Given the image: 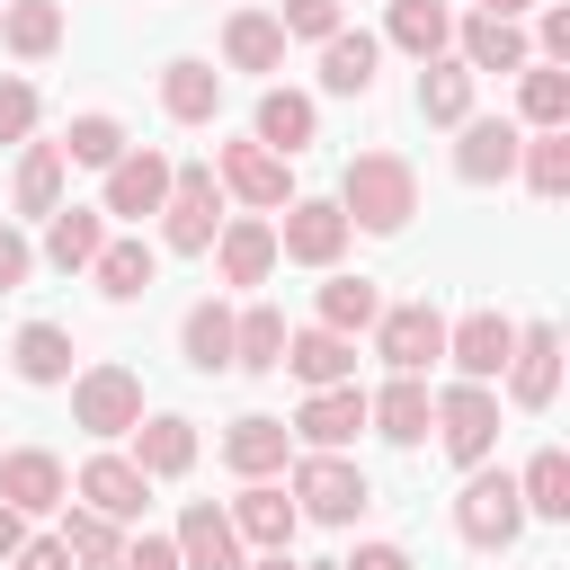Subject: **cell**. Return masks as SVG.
I'll use <instances>...</instances> for the list:
<instances>
[{
  "label": "cell",
  "instance_id": "14",
  "mask_svg": "<svg viewBox=\"0 0 570 570\" xmlns=\"http://www.w3.org/2000/svg\"><path fill=\"white\" fill-rule=\"evenodd\" d=\"M508 401L517 410H552V392H561V330L552 321H517V356H508Z\"/></svg>",
  "mask_w": 570,
  "mask_h": 570
},
{
  "label": "cell",
  "instance_id": "25",
  "mask_svg": "<svg viewBox=\"0 0 570 570\" xmlns=\"http://www.w3.org/2000/svg\"><path fill=\"white\" fill-rule=\"evenodd\" d=\"M160 107H169L178 125H214V116H223V71H214L205 53L160 62Z\"/></svg>",
  "mask_w": 570,
  "mask_h": 570
},
{
  "label": "cell",
  "instance_id": "30",
  "mask_svg": "<svg viewBox=\"0 0 570 570\" xmlns=\"http://www.w3.org/2000/svg\"><path fill=\"white\" fill-rule=\"evenodd\" d=\"M223 62H232V71H285V27H276V9H232V18H223Z\"/></svg>",
  "mask_w": 570,
  "mask_h": 570
},
{
  "label": "cell",
  "instance_id": "28",
  "mask_svg": "<svg viewBox=\"0 0 570 570\" xmlns=\"http://www.w3.org/2000/svg\"><path fill=\"white\" fill-rule=\"evenodd\" d=\"M223 517H232V534H240V543H258V552H285V543H294V525H303V517H294V499H285L276 481H249Z\"/></svg>",
  "mask_w": 570,
  "mask_h": 570
},
{
  "label": "cell",
  "instance_id": "36",
  "mask_svg": "<svg viewBox=\"0 0 570 570\" xmlns=\"http://www.w3.org/2000/svg\"><path fill=\"white\" fill-rule=\"evenodd\" d=\"M472 89H481V80H472L454 53L419 62V116H428V125H463V116H472Z\"/></svg>",
  "mask_w": 570,
  "mask_h": 570
},
{
  "label": "cell",
  "instance_id": "31",
  "mask_svg": "<svg viewBox=\"0 0 570 570\" xmlns=\"http://www.w3.org/2000/svg\"><path fill=\"white\" fill-rule=\"evenodd\" d=\"M374 62H383V36L338 27V36L321 45V89H330V98H365V89H374Z\"/></svg>",
  "mask_w": 570,
  "mask_h": 570
},
{
  "label": "cell",
  "instance_id": "43",
  "mask_svg": "<svg viewBox=\"0 0 570 570\" xmlns=\"http://www.w3.org/2000/svg\"><path fill=\"white\" fill-rule=\"evenodd\" d=\"M9 196H18V214H53V205H62V151H53V142H27Z\"/></svg>",
  "mask_w": 570,
  "mask_h": 570
},
{
  "label": "cell",
  "instance_id": "52",
  "mask_svg": "<svg viewBox=\"0 0 570 570\" xmlns=\"http://www.w3.org/2000/svg\"><path fill=\"white\" fill-rule=\"evenodd\" d=\"M472 9H481V18H517V27H525V9H534V0H472Z\"/></svg>",
  "mask_w": 570,
  "mask_h": 570
},
{
  "label": "cell",
  "instance_id": "10",
  "mask_svg": "<svg viewBox=\"0 0 570 570\" xmlns=\"http://www.w3.org/2000/svg\"><path fill=\"white\" fill-rule=\"evenodd\" d=\"M347 214L330 205V196H294L285 205V223H276V258H294V267H338L347 258Z\"/></svg>",
  "mask_w": 570,
  "mask_h": 570
},
{
  "label": "cell",
  "instance_id": "3",
  "mask_svg": "<svg viewBox=\"0 0 570 570\" xmlns=\"http://www.w3.org/2000/svg\"><path fill=\"white\" fill-rule=\"evenodd\" d=\"M285 499H294V517H312V525H356V517L374 508V481H365L347 454H303L294 481H285Z\"/></svg>",
  "mask_w": 570,
  "mask_h": 570
},
{
  "label": "cell",
  "instance_id": "44",
  "mask_svg": "<svg viewBox=\"0 0 570 570\" xmlns=\"http://www.w3.org/2000/svg\"><path fill=\"white\" fill-rule=\"evenodd\" d=\"M276 27H285V45H294V36H303V45H330L347 18H338V0H285V9H276Z\"/></svg>",
  "mask_w": 570,
  "mask_h": 570
},
{
  "label": "cell",
  "instance_id": "53",
  "mask_svg": "<svg viewBox=\"0 0 570 570\" xmlns=\"http://www.w3.org/2000/svg\"><path fill=\"white\" fill-rule=\"evenodd\" d=\"M240 570H294V561H285V552H258V561H240Z\"/></svg>",
  "mask_w": 570,
  "mask_h": 570
},
{
  "label": "cell",
  "instance_id": "26",
  "mask_svg": "<svg viewBox=\"0 0 570 570\" xmlns=\"http://www.w3.org/2000/svg\"><path fill=\"white\" fill-rule=\"evenodd\" d=\"M98 249H107V214H98V205H53V214H45V267L89 276Z\"/></svg>",
  "mask_w": 570,
  "mask_h": 570
},
{
  "label": "cell",
  "instance_id": "23",
  "mask_svg": "<svg viewBox=\"0 0 570 570\" xmlns=\"http://www.w3.org/2000/svg\"><path fill=\"white\" fill-rule=\"evenodd\" d=\"M169 543H178V570H240V534H232V517L214 499H187Z\"/></svg>",
  "mask_w": 570,
  "mask_h": 570
},
{
  "label": "cell",
  "instance_id": "46",
  "mask_svg": "<svg viewBox=\"0 0 570 570\" xmlns=\"http://www.w3.org/2000/svg\"><path fill=\"white\" fill-rule=\"evenodd\" d=\"M36 134V89L18 71H0V142H27Z\"/></svg>",
  "mask_w": 570,
  "mask_h": 570
},
{
  "label": "cell",
  "instance_id": "12",
  "mask_svg": "<svg viewBox=\"0 0 570 570\" xmlns=\"http://www.w3.org/2000/svg\"><path fill=\"white\" fill-rule=\"evenodd\" d=\"M71 499H80L89 517H107V525H142V508H151V481L134 472V454H89V463L71 472Z\"/></svg>",
  "mask_w": 570,
  "mask_h": 570
},
{
  "label": "cell",
  "instance_id": "54",
  "mask_svg": "<svg viewBox=\"0 0 570 570\" xmlns=\"http://www.w3.org/2000/svg\"><path fill=\"white\" fill-rule=\"evenodd\" d=\"M312 570H338V561H312Z\"/></svg>",
  "mask_w": 570,
  "mask_h": 570
},
{
  "label": "cell",
  "instance_id": "49",
  "mask_svg": "<svg viewBox=\"0 0 570 570\" xmlns=\"http://www.w3.org/2000/svg\"><path fill=\"white\" fill-rule=\"evenodd\" d=\"M9 570H71V552H62V534H27L9 552Z\"/></svg>",
  "mask_w": 570,
  "mask_h": 570
},
{
  "label": "cell",
  "instance_id": "4",
  "mask_svg": "<svg viewBox=\"0 0 570 570\" xmlns=\"http://www.w3.org/2000/svg\"><path fill=\"white\" fill-rule=\"evenodd\" d=\"M454 534L472 543V552H508L517 534H525V499H517V472H472L463 490H454Z\"/></svg>",
  "mask_w": 570,
  "mask_h": 570
},
{
  "label": "cell",
  "instance_id": "8",
  "mask_svg": "<svg viewBox=\"0 0 570 570\" xmlns=\"http://www.w3.org/2000/svg\"><path fill=\"white\" fill-rule=\"evenodd\" d=\"M374 356H383L392 374H428V365H445V312H436V303H383V321H374Z\"/></svg>",
  "mask_w": 570,
  "mask_h": 570
},
{
  "label": "cell",
  "instance_id": "5",
  "mask_svg": "<svg viewBox=\"0 0 570 570\" xmlns=\"http://www.w3.org/2000/svg\"><path fill=\"white\" fill-rule=\"evenodd\" d=\"M214 232H223V187H214V169H205V160H187V169L169 178V205H160V249L205 258V249H214Z\"/></svg>",
  "mask_w": 570,
  "mask_h": 570
},
{
  "label": "cell",
  "instance_id": "24",
  "mask_svg": "<svg viewBox=\"0 0 570 570\" xmlns=\"http://www.w3.org/2000/svg\"><path fill=\"white\" fill-rule=\"evenodd\" d=\"M285 454H294V428H285V419H267V410H249V419H232V428H223V463H232L240 481L285 472Z\"/></svg>",
  "mask_w": 570,
  "mask_h": 570
},
{
  "label": "cell",
  "instance_id": "48",
  "mask_svg": "<svg viewBox=\"0 0 570 570\" xmlns=\"http://www.w3.org/2000/svg\"><path fill=\"white\" fill-rule=\"evenodd\" d=\"M116 570H178V543L169 534H125V561Z\"/></svg>",
  "mask_w": 570,
  "mask_h": 570
},
{
  "label": "cell",
  "instance_id": "29",
  "mask_svg": "<svg viewBox=\"0 0 570 570\" xmlns=\"http://www.w3.org/2000/svg\"><path fill=\"white\" fill-rule=\"evenodd\" d=\"M383 45H401L410 62H436V53H454V9L445 0H392Z\"/></svg>",
  "mask_w": 570,
  "mask_h": 570
},
{
  "label": "cell",
  "instance_id": "41",
  "mask_svg": "<svg viewBox=\"0 0 570 570\" xmlns=\"http://www.w3.org/2000/svg\"><path fill=\"white\" fill-rule=\"evenodd\" d=\"M62 552H71V570H116L125 561V525H107V517L62 499Z\"/></svg>",
  "mask_w": 570,
  "mask_h": 570
},
{
  "label": "cell",
  "instance_id": "16",
  "mask_svg": "<svg viewBox=\"0 0 570 570\" xmlns=\"http://www.w3.org/2000/svg\"><path fill=\"white\" fill-rule=\"evenodd\" d=\"M454 62H463L472 80H481V71H525L534 45H525L517 18H481V9H472V18H454Z\"/></svg>",
  "mask_w": 570,
  "mask_h": 570
},
{
  "label": "cell",
  "instance_id": "18",
  "mask_svg": "<svg viewBox=\"0 0 570 570\" xmlns=\"http://www.w3.org/2000/svg\"><path fill=\"white\" fill-rule=\"evenodd\" d=\"M276 374H294L303 392H330V383H356V338H338V330H285V365Z\"/></svg>",
  "mask_w": 570,
  "mask_h": 570
},
{
  "label": "cell",
  "instance_id": "19",
  "mask_svg": "<svg viewBox=\"0 0 570 570\" xmlns=\"http://www.w3.org/2000/svg\"><path fill=\"white\" fill-rule=\"evenodd\" d=\"M428 419H436L428 374H392L383 392H365V428H374L383 445H428Z\"/></svg>",
  "mask_w": 570,
  "mask_h": 570
},
{
  "label": "cell",
  "instance_id": "38",
  "mask_svg": "<svg viewBox=\"0 0 570 570\" xmlns=\"http://www.w3.org/2000/svg\"><path fill=\"white\" fill-rule=\"evenodd\" d=\"M0 45H9L18 62H45V53L62 45V9H53V0H0Z\"/></svg>",
  "mask_w": 570,
  "mask_h": 570
},
{
  "label": "cell",
  "instance_id": "42",
  "mask_svg": "<svg viewBox=\"0 0 570 570\" xmlns=\"http://www.w3.org/2000/svg\"><path fill=\"white\" fill-rule=\"evenodd\" d=\"M517 178H525L543 205H561V196H570V125H561V134H525V151H517Z\"/></svg>",
  "mask_w": 570,
  "mask_h": 570
},
{
  "label": "cell",
  "instance_id": "47",
  "mask_svg": "<svg viewBox=\"0 0 570 570\" xmlns=\"http://www.w3.org/2000/svg\"><path fill=\"white\" fill-rule=\"evenodd\" d=\"M27 276H36V240H27L18 223H0V294H18Z\"/></svg>",
  "mask_w": 570,
  "mask_h": 570
},
{
  "label": "cell",
  "instance_id": "32",
  "mask_svg": "<svg viewBox=\"0 0 570 570\" xmlns=\"http://www.w3.org/2000/svg\"><path fill=\"white\" fill-rule=\"evenodd\" d=\"M517 125L525 134H561L570 125V71L561 62H525L517 71Z\"/></svg>",
  "mask_w": 570,
  "mask_h": 570
},
{
  "label": "cell",
  "instance_id": "22",
  "mask_svg": "<svg viewBox=\"0 0 570 570\" xmlns=\"http://www.w3.org/2000/svg\"><path fill=\"white\" fill-rule=\"evenodd\" d=\"M134 472H142V481H178V472H196V419H178V410L134 419Z\"/></svg>",
  "mask_w": 570,
  "mask_h": 570
},
{
  "label": "cell",
  "instance_id": "2",
  "mask_svg": "<svg viewBox=\"0 0 570 570\" xmlns=\"http://www.w3.org/2000/svg\"><path fill=\"white\" fill-rule=\"evenodd\" d=\"M428 401H436L428 436L445 445V463L481 472V463H490V445H499V392H490V383H445V392H428Z\"/></svg>",
  "mask_w": 570,
  "mask_h": 570
},
{
  "label": "cell",
  "instance_id": "40",
  "mask_svg": "<svg viewBox=\"0 0 570 570\" xmlns=\"http://www.w3.org/2000/svg\"><path fill=\"white\" fill-rule=\"evenodd\" d=\"M517 499H525V517H570V454L534 445L525 472H517Z\"/></svg>",
  "mask_w": 570,
  "mask_h": 570
},
{
  "label": "cell",
  "instance_id": "34",
  "mask_svg": "<svg viewBox=\"0 0 570 570\" xmlns=\"http://www.w3.org/2000/svg\"><path fill=\"white\" fill-rule=\"evenodd\" d=\"M276 365H285V312L276 303L232 312V374H276Z\"/></svg>",
  "mask_w": 570,
  "mask_h": 570
},
{
  "label": "cell",
  "instance_id": "37",
  "mask_svg": "<svg viewBox=\"0 0 570 570\" xmlns=\"http://www.w3.org/2000/svg\"><path fill=\"white\" fill-rule=\"evenodd\" d=\"M53 151H62V169H116V160H125V125H116L107 107H89V116L62 125Z\"/></svg>",
  "mask_w": 570,
  "mask_h": 570
},
{
  "label": "cell",
  "instance_id": "51",
  "mask_svg": "<svg viewBox=\"0 0 570 570\" xmlns=\"http://www.w3.org/2000/svg\"><path fill=\"white\" fill-rule=\"evenodd\" d=\"M18 543H27V517H18V508H9V499H0V561H9V552H18Z\"/></svg>",
  "mask_w": 570,
  "mask_h": 570
},
{
  "label": "cell",
  "instance_id": "21",
  "mask_svg": "<svg viewBox=\"0 0 570 570\" xmlns=\"http://www.w3.org/2000/svg\"><path fill=\"white\" fill-rule=\"evenodd\" d=\"M249 142H267L276 160H294V151H312V142H321V107H312L303 89H258Z\"/></svg>",
  "mask_w": 570,
  "mask_h": 570
},
{
  "label": "cell",
  "instance_id": "35",
  "mask_svg": "<svg viewBox=\"0 0 570 570\" xmlns=\"http://www.w3.org/2000/svg\"><path fill=\"white\" fill-rule=\"evenodd\" d=\"M9 365H18V383H71V330L62 321H27L18 338H9Z\"/></svg>",
  "mask_w": 570,
  "mask_h": 570
},
{
  "label": "cell",
  "instance_id": "1",
  "mask_svg": "<svg viewBox=\"0 0 570 570\" xmlns=\"http://www.w3.org/2000/svg\"><path fill=\"white\" fill-rule=\"evenodd\" d=\"M330 205L347 214V232L392 240V232H410V214H419V169H410L401 151H356V160L338 169V196H330Z\"/></svg>",
  "mask_w": 570,
  "mask_h": 570
},
{
  "label": "cell",
  "instance_id": "50",
  "mask_svg": "<svg viewBox=\"0 0 570 570\" xmlns=\"http://www.w3.org/2000/svg\"><path fill=\"white\" fill-rule=\"evenodd\" d=\"M338 570H419V561H410L401 543H356V552H347Z\"/></svg>",
  "mask_w": 570,
  "mask_h": 570
},
{
  "label": "cell",
  "instance_id": "7",
  "mask_svg": "<svg viewBox=\"0 0 570 570\" xmlns=\"http://www.w3.org/2000/svg\"><path fill=\"white\" fill-rule=\"evenodd\" d=\"M214 187L240 196L249 214H285L294 205V160H276L267 142H223L214 151Z\"/></svg>",
  "mask_w": 570,
  "mask_h": 570
},
{
  "label": "cell",
  "instance_id": "13",
  "mask_svg": "<svg viewBox=\"0 0 570 570\" xmlns=\"http://www.w3.org/2000/svg\"><path fill=\"white\" fill-rule=\"evenodd\" d=\"M169 178H178V160H169V151H151V142H125V160L107 169V196H98V214H125V223H142V214H160V205H169Z\"/></svg>",
  "mask_w": 570,
  "mask_h": 570
},
{
  "label": "cell",
  "instance_id": "15",
  "mask_svg": "<svg viewBox=\"0 0 570 570\" xmlns=\"http://www.w3.org/2000/svg\"><path fill=\"white\" fill-rule=\"evenodd\" d=\"M356 428H365V383L303 392V410H294V436H303L312 454H347V445H356Z\"/></svg>",
  "mask_w": 570,
  "mask_h": 570
},
{
  "label": "cell",
  "instance_id": "33",
  "mask_svg": "<svg viewBox=\"0 0 570 570\" xmlns=\"http://www.w3.org/2000/svg\"><path fill=\"white\" fill-rule=\"evenodd\" d=\"M178 347H187V365L196 374H232V303H187L178 312Z\"/></svg>",
  "mask_w": 570,
  "mask_h": 570
},
{
  "label": "cell",
  "instance_id": "27",
  "mask_svg": "<svg viewBox=\"0 0 570 570\" xmlns=\"http://www.w3.org/2000/svg\"><path fill=\"white\" fill-rule=\"evenodd\" d=\"M89 276H98V294H107V303H142V294H151V276H160V249H151L142 232H125V240L107 232V249L89 258Z\"/></svg>",
  "mask_w": 570,
  "mask_h": 570
},
{
  "label": "cell",
  "instance_id": "39",
  "mask_svg": "<svg viewBox=\"0 0 570 570\" xmlns=\"http://www.w3.org/2000/svg\"><path fill=\"white\" fill-rule=\"evenodd\" d=\"M374 321H383V285H374V276H330V285H321V330L356 338V330H374Z\"/></svg>",
  "mask_w": 570,
  "mask_h": 570
},
{
  "label": "cell",
  "instance_id": "9",
  "mask_svg": "<svg viewBox=\"0 0 570 570\" xmlns=\"http://www.w3.org/2000/svg\"><path fill=\"white\" fill-rule=\"evenodd\" d=\"M517 151H525V125H517V116H463V125H454V178H463V187L517 178Z\"/></svg>",
  "mask_w": 570,
  "mask_h": 570
},
{
  "label": "cell",
  "instance_id": "11",
  "mask_svg": "<svg viewBox=\"0 0 570 570\" xmlns=\"http://www.w3.org/2000/svg\"><path fill=\"white\" fill-rule=\"evenodd\" d=\"M508 356H517V321H508V312H463V321H445V365H454V383H499Z\"/></svg>",
  "mask_w": 570,
  "mask_h": 570
},
{
  "label": "cell",
  "instance_id": "20",
  "mask_svg": "<svg viewBox=\"0 0 570 570\" xmlns=\"http://www.w3.org/2000/svg\"><path fill=\"white\" fill-rule=\"evenodd\" d=\"M0 499H9L18 517H45V508H62V499H71V472H62V454H45V445H18V454H0Z\"/></svg>",
  "mask_w": 570,
  "mask_h": 570
},
{
  "label": "cell",
  "instance_id": "17",
  "mask_svg": "<svg viewBox=\"0 0 570 570\" xmlns=\"http://www.w3.org/2000/svg\"><path fill=\"white\" fill-rule=\"evenodd\" d=\"M214 267H223V285H267L276 276V223L267 214H223Z\"/></svg>",
  "mask_w": 570,
  "mask_h": 570
},
{
  "label": "cell",
  "instance_id": "45",
  "mask_svg": "<svg viewBox=\"0 0 570 570\" xmlns=\"http://www.w3.org/2000/svg\"><path fill=\"white\" fill-rule=\"evenodd\" d=\"M525 45H534V62H561V71H570V0L534 9V36H525Z\"/></svg>",
  "mask_w": 570,
  "mask_h": 570
},
{
  "label": "cell",
  "instance_id": "6",
  "mask_svg": "<svg viewBox=\"0 0 570 570\" xmlns=\"http://www.w3.org/2000/svg\"><path fill=\"white\" fill-rule=\"evenodd\" d=\"M142 419V374L134 365H80L71 374V428L80 436H134Z\"/></svg>",
  "mask_w": 570,
  "mask_h": 570
}]
</instances>
